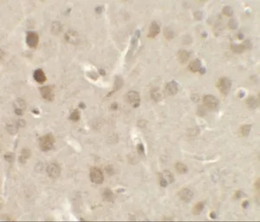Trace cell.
Instances as JSON below:
<instances>
[{
    "label": "cell",
    "mask_w": 260,
    "mask_h": 222,
    "mask_svg": "<svg viewBox=\"0 0 260 222\" xmlns=\"http://www.w3.org/2000/svg\"><path fill=\"white\" fill-rule=\"evenodd\" d=\"M55 138L51 134L45 135L39 139V147L43 152H48L54 146Z\"/></svg>",
    "instance_id": "cell-1"
},
{
    "label": "cell",
    "mask_w": 260,
    "mask_h": 222,
    "mask_svg": "<svg viewBox=\"0 0 260 222\" xmlns=\"http://www.w3.org/2000/svg\"><path fill=\"white\" fill-rule=\"evenodd\" d=\"M89 177L92 182L96 184H102L104 180V176L102 174V171L99 168L94 167L90 169L89 173Z\"/></svg>",
    "instance_id": "cell-2"
},
{
    "label": "cell",
    "mask_w": 260,
    "mask_h": 222,
    "mask_svg": "<svg viewBox=\"0 0 260 222\" xmlns=\"http://www.w3.org/2000/svg\"><path fill=\"white\" fill-rule=\"evenodd\" d=\"M203 103L207 108L215 110L219 105V101L216 96L213 95H206L203 98Z\"/></svg>",
    "instance_id": "cell-3"
},
{
    "label": "cell",
    "mask_w": 260,
    "mask_h": 222,
    "mask_svg": "<svg viewBox=\"0 0 260 222\" xmlns=\"http://www.w3.org/2000/svg\"><path fill=\"white\" fill-rule=\"evenodd\" d=\"M217 87L223 95H226L230 92V89L232 87V82L230 79H228L226 77H223V78L218 80V82L217 84Z\"/></svg>",
    "instance_id": "cell-4"
},
{
    "label": "cell",
    "mask_w": 260,
    "mask_h": 222,
    "mask_svg": "<svg viewBox=\"0 0 260 222\" xmlns=\"http://www.w3.org/2000/svg\"><path fill=\"white\" fill-rule=\"evenodd\" d=\"M127 101L133 108H137L141 103V96L136 91H129L127 94Z\"/></svg>",
    "instance_id": "cell-5"
},
{
    "label": "cell",
    "mask_w": 260,
    "mask_h": 222,
    "mask_svg": "<svg viewBox=\"0 0 260 222\" xmlns=\"http://www.w3.org/2000/svg\"><path fill=\"white\" fill-rule=\"evenodd\" d=\"M39 42V36L37 32H30L26 36V42L31 48H36Z\"/></svg>",
    "instance_id": "cell-6"
},
{
    "label": "cell",
    "mask_w": 260,
    "mask_h": 222,
    "mask_svg": "<svg viewBox=\"0 0 260 222\" xmlns=\"http://www.w3.org/2000/svg\"><path fill=\"white\" fill-rule=\"evenodd\" d=\"M40 93L43 99L47 101H53L54 99V90L50 86H43L40 89Z\"/></svg>",
    "instance_id": "cell-7"
},
{
    "label": "cell",
    "mask_w": 260,
    "mask_h": 222,
    "mask_svg": "<svg viewBox=\"0 0 260 222\" xmlns=\"http://www.w3.org/2000/svg\"><path fill=\"white\" fill-rule=\"evenodd\" d=\"M47 173H48V175L52 178V179H56L57 178L60 174H61V169H60V167L56 164V163H50L48 165L47 167Z\"/></svg>",
    "instance_id": "cell-8"
},
{
    "label": "cell",
    "mask_w": 260,
    "mask_h": 222,
    "mask_svg": "<svg viewBox=\"0 0 260 222\" xmlns=\"http://www.w3.org/2000/svg\"><path fill=\"white\" fill-rule=\"evenodd\" d=\"M65 39L66 41L73 44H77L79 41H80V37L78 33L75 31L69 30L68 32H66L65 34Z\"/></svg>",
    "instance_id": "cell-9"
},
{
    "label": "cell",
    "mask_w": 260,
    "mask_h": 222,
    "mask_svg": "<svg viewBox=\"0 0 260 222\" xmlns=\"http://www.w3.org/2000/svg\"><path fill=\"white\" fill-rule=\"evenodd\" d=\"M179 196H180L181 201H185V202H189L194 198V193L188 188H183L180 191Z\"/></svg>",
    "instance_id": "cell-10"
},
{
    "label": "cell",
    "mask_w": 260,
    "mask_h": 222,
    "mask_svg": "<svg viewBox=\"0 0 260 222\" xmlns=\"http://www.w3.org/2000/svg\"><path fill=\"white\" fill-rule=\"evenodd\" d=\"M179 89H178V84L175 81H172L167 83L166 85V92L167 95H174L177 94Z\"/></svg>",
    "instance_id": "cell-11"
},
{
    "label": "cell",
    "mask_w": 260,
    "mask_h": 222,
    "mask_svg": "<svg viewBox=\"0 0 260 222\" xmlns=\"http://www.w3.org/2000/svg\"><path fill=\"white\" fill-rule=\"evenodd\" d=\"M33 77L36 80V82H37L38 84H43L46 81V75L43 71V70H41V69H37L35 70V72L33 74Z\"/></svg>",
    "instance_id": "cell-12"
},
{
    "label": "cell",
    "mask_w": 260,
    "mask_h": 222,
    "mask_svg": "<svg viewBox=\"0 0 260 222\" xmlns=\"http://www.w3.org/2000/svg\"><path fill=\"white\" fill-rule=\"evenodd\" d=\"M161 32V28H160V25L156 23L155 21H153L151 23L150 25V28H149V32H148V37H155L159 33Z\"/></svg>",
    "instance_id": "cell-13"
},
{
    "label": "cell",
    "mask_w": 260,
    "mask_h": 222,
    "mask_svg": "<svg viewBox=\"0 0 260 222\" xmlns=\"http://www.w3.org/2000/svg\"><path fill=\"white\" fill-rule=\"evenodd\" d=\"M159 176L161 177L162 179H164V180H166V181L167 182L168 185L171 184V183H173V181H174V177H173V175L170 173V172H169V171H167V170L163 171L162 173H160V174H159Z\"/></svg>",
    "instance_id": "cell-14"
},
{
    "label": "cell",
    "mask_w": 260,
    "mask_h": 222,
    "mask_svg": "<svg viewBox=\"0 0 260 222\" xmlns=\"http://www.w3.org/2000/svg\"><path fill=\"white\" fill-rule=\"evenodd\" d=\"M201 68V62L199 59H195L193 62H191L189 65H188V69L192 71V72H198L199 71Z\"/></svg>",
    "instance_id": "cell-15"
},
{
    "label": "cell",
    "mask_w": 260,
    "mask_h": 222,
    "mask_svg": "<svg viewBox=\"0 0 260 222\" xmlns=\"http://www.w3.org/2000/svg\"><path fill=\"white\" fill-rule=\"evenodd\" d=\"M231 50H232L234 53L241 54V53H243L245 50H246V47H245V45L244 43H242V44L232 43V44H231Z\"/></svg>",
    "instance_id": "cell-16"
},
{
    "label": "cell",
    "mask_w": 260,
    "mask_h": 222,
    "mask_svg": "<svg viewBox=\"0 0 260 222\" xmlns=\"http://www.w3.org/2000/svg\"><path fill=\"white\" fill-rule=\"evenodd\" d=\"M178 57H179V61L181 64H185L188 61V59L190 57V54L186 51H180L178 54Z\"/></svg>",
    "instance_id": "cell-17"
},
{
    "label": "cell",
    "mask_w": 260,
    "mask_h": 222,
    "mask_svg": "<svg viewBox=\"0 0 260 222\" xmlns=\"http://www.w3.org/2000/svg\"><path fill=\"white\" fill-rule=\"evenodd\" d=\"M123 84H124V82H123L122 78H121V76H119V75H117V76L115 77V86H114L113 91H112L110 94H112L113 92H115V91L119 90L123 86Z\"/></svg>",
    "instance_id": "cell-18"
},
{
    "label": "cell",
    "mask_w": 260,
    "mask_h": 222,
    "mask_svg": "<svg viewBox=\"0 0 260 222\" xmlns=\"http://www.w3.org/2000/svg\"><path fill=\"white\" fill-rule=\"evenodd\" d=\"M251 129V125H250V124H245V125L242 126L239 129L240 135L244 137H247L250 135Z\"/></svg>",
    "instance_id": "cell-19"
},
{
    "label": "cell",
    "mask_w": 260,
    "mask_h": 222,
    "mask_svg": "<svg viewBox=\"0 0 260 222\" xmlns=\"http://www.w3.org/2000/svg\"><path fill=\"white\" fill-rule=\"evenodd\" d=\"M204 207H205V203L204 202H199V203H197L194 206V209H193V213L194 215H196V216L197 215H199L201 213V212L203 211Z\"/></svg>",
    "instance_id": "cell-20"
},
{
    "label": "cell",
    "mask_w": 260,
    "mask_h": 222,
    "mask_svg": "<svg viewBox=\"0 0 260 222\" xmlns=\"http://www.w3.org/2000/svg\"><path fill=\"white\" fill-rule=\"evenodd\" d=\"M150 95H151L152 99L154 100L155 102H159V101L161 100V95L160 93L159 89H153L151 90Z\"/></svg>",
    "instance_id": "cell-21"
},
{
    "label": "cell",
    "mask_w": 260,
    "mask_h": 222,
    "mask_svg": "<svg viewBox=\"0 0 260 222\" xmlns=\"http://www.w3.org/2000/svg\"><path fill=\"white\" fill-rule=\"evenodd\" d=\"M246 103H247L248 107L251 108H253V109L256 108L259 106V102L257 101V99L254 96H250L249 98L247 99Z\"/></svg>",
    "instance_id": "cell-22"
},
{
    "label": "cell",
    "mask_w": 260,
    "mask_h": 222,
    "mask_svg": "<svg viewBox=\"0 0 260 222\" xmlns=\"http://www.w3.org/2000/svg\"><path fill=\"white\" fill-rule=\"evenodd\" d=\"M31 155V151L29 149H23L21 152V155L19 157V161L23 163L27 160V159Z\"/></svg>",
    "instance_id": "cell-23"
},
{
    "label": "cell",
    "mask_w": 260,
    "mask_h": 222,
    "mask_svg": "<svg viewBox=\"0 0 260 222\" xmlns=\"http://www.w3.org/2000/svg\"><path fill=\"white\" fill-rule=\"evenodd\" d=\"M103 199L106 201H114V193L113 192L109 189H105L103 192Z\"/></svg>",
    "instance_id": "cell-24"
},
{
    "label": "cell",
    "mask_w": 260,
    "mask_h": 222,
    "mask_svg": "<svg viewBox=\"0 0 260 222\" xmlns=\"http://www.w3.org/2000/svg\"><path fill=\"white\" fill-rule=\"evenodd\" d=\"M175 169H176V170L179 172V173H180V174H186V172H187V167L185 165V164H183V163H181V162H178V163H176L175 164Z\"/></svg>",
    "instance_id": "cell-25"
},
{
    "label": "cell",
    "mask_w": 260,
    "mask_h": 222,
    "mask_svg": "<svg viewBox=\"0 0 260 222\" xmlns=\"http://www.w3.org/2000/svg\"><path fill=\"white\" fill-rule=\"evenodd\" d=\"M52 33L54 34H58L59 32L62 31V25L59 22H55L52 24V28H51Z\"/></svg>",
    "instance_id": "cell-26"
},
{
    "label": "cell",
    "mask_w": 260,
    "mask_h": 222,
    "mask_svg": "<svg viewBox=\"0 0 260 222\" xmlns=\"http://www.w3.org/2000/svg\"><path fill=\"white\" fill-rule=\"evenodd\" d=\"M139 37H140V31H137L135 32V35H134V38L132 39V42H131V49L132 50H134V48L136 47V44L138 42L137 41H138Z\"/></svg>",
    "instance_id": "cell-27"
},
{
    "label": "cell",
    "mask_w": 260,
    "mask_h": 222,
    "mask_svg": "<svg viewBox=\"0 0 260 222\" xmlns=\"http://www.w3.org/2000/svg\"><path fill=\"white\" fill-rule=\"evenodd\" d=\"M80 111L78 110V109H76V110H74L71 114H70V116H69V119L70 120H72V121H75V122H76V121H78L79 119H80Z\"/></svg>",
    "instance_id": "cell-28"
},
{
    "label": "cell",
    "mask_w": 260,
    "mask_h": 222,
    "mask_svg": "<svg viewBox=\"0 0 260 222\" xmlns=\"http://www.w3.org/2000/svg\"><path fill=\"white\" fill-rule=\"evenodd\" d=\"M164 36L168 40H171L173 37V31H171L169 28H167L165 31H164Z\"/></svg>",
    "instance_id": "cell-29"
},
{
    "label": "cell",
    "mask_w": 260,
    "mask_h": 222,
    "mask_svg": "<svg viewBox=\"0 0 260 222\" xmlns=\"http://www.w3.org/2000/svg\"><path fill=\"white\" fill-rule=\"evenodd\" d=\"M223 13L226 16H232L233 14V10L231 6H225L223 8Z\"/></svg>",
    "instance_id": "cell-30"
},
{
    "label": "cell",
    "mask_w": 260,
    "mask_h": 222,
    "mask_svg": "<svg viewBox=\"0 0 260 222\" xmlns=\"http://www.w3.org/2000/svg\"><path fill=\"white\" fill-rule=\"evenodd\" d=\"M228 26L230 29H237L238 28V23L235 19H231L229 23H228Z\"/></svg>",
    "instance_id": "cell-31"
},
{
    "label": "cell",
    "mask_w": 260,
    "mask_h": 222,
    "mask_svg": "<svg viewBox=\"0 0 260 222\" xmlns=\"http://www.w3.org/2000/svg\"><path fill=\"white\" fill-rule=\"evenodd\" d=\"M137 149H138V152L141 154V155H143L144 153H145V149H144V146L141 144V143H140V144H138V146H137Z\"/></svg>",
    "instance_id": "cell-32"
},
{
    "label": "cell",
    "mask_w": 260,
    "mask_h": 222,
    "mask_svg": "<svg viewBox=\"0 0 260 222\" xmlns=\"http://www.w3.org/2000/svg\"><path fill=\"white\" fill-rule=\"evenodd\" d=\"M244 196H245V193H244L242 191H237V192L235 193V198H237V199L242 198V197H244Z\"/></svg>",
    "instance_id": "cell-33"
},
{
    "label": "cell",
    "mask_w": 260,
    "mask_h": 222,
    "mask_svg": "<svg viewBox=\"0 0 260 222\" xmlns=\"http://www.w3.org/2000/svg\"><path fill=\"white\" fill-rule=\"evenodd\" d=\"M195 18H196V19H198V20H199V19H201L202 18V12L201 11H196L194 14Z\"/></svg>",
    "instance_id": "cell-34"
},
{
    "label": "cell",
    "mask_w": 260,
    "mask_h": 222,
    "mask_svg": "<svg viewBox=\"0 0 260 222\" xmlns=\"http://www.w3.org/2000/svg\"><path fill=\"white\" fill-rule=\"evenodd\" d=\"M102 11H103V6H98V7H96V11L97 13H101Z\"/></svg>",
    "instance_id": "cell-35"
},
{
    "label": "cell",
    "mask_w": 260,
    "mask_h": 222,
    "mask_svg": "<svg viewBox=\"0 0 260 222\" xmlns=\"http://www.w3.org/2000/svg\"><path fill=\"white\" fill-rule=\"evenodd\" d=\"M4 158L6 159L7 160H9V161H11V160H13V156L11 155V156H8V154L7 155H4Z\"/></svg>",
    "instance_id": "cell-36"
},
{
    "label": "cell",
    "mask_w": 260,
    "mask_h": 222,
    "mask_svg": "<svg viewBox=\"0 0 260 222\" xmlns=\"http://www.w3.org/2000/svg\"><path fill=\"white\" fill-rule=\"evenodd\" d=\"M117 107H118L117 103H112V105H111V108H113V109H116V108H117Z\"/></svg>",
    "instance_id": "cell-37"
},
{
    "label": "cell",
    "mask_w": 260,
    "mask_h": 222,
    "mask_svg": "<svg viewBox=\"0 0 260 222\" xmlns=\"http://www.w3.org/2000/svg\"><path fill=\"white\" fill-rule=\"evenodd\" d=\"M199 72V73H201V74H205V72H206V69H205V68H203V67H201Z\"/></svg>",
    "instance_id": "cell-38"
},
{
    "label": "cell",
    "mask_w": 260,
    "mask_h": 222,
    "mask_svg": "<svg viewBox=\"0 0 260 222\" xmlns=\"http://www.w3.org/2000/svg\"><path fill=\"white\" fill-rule=\"evenodd\" d=\"M255 187H256V188H257L258 190L259 189V179H258V180H257V181H256Z\"/></svg>",
    "instance_id": "cell-39"
},
{
    "label": "cell",
    "mask_w": 260,
    "mask_h": 222,
    "mask_svg": "<svg viewBox=\"0 0 260 222\" xmlns=\"http://www.w3.org/2000/svg\"><path fill=\"white\" fill-rule=\"evenodd\" d=\"M248 205H249V202H248V201H245V202H244V203H243V207H244V208H245V207H246Z\"/></svg>",
    "instance_id": "cell-40"
},
{
    "label": "cell",
    "mask_w": 260,
    "mask_h": 222,
    "mask_svg": "<svg viewBox=\"0 0 260 222\" xmlns=\"http://www.w3.org/2000/svg\"><path fill=\"white\" fill-rule=\"evenodd\" d=\"M210 217L213 218V219H215V218H216V215H215L214 212H211V213H210Z\"/></svg>",
    "instance_id": "cell-41"
},
{
    "label": "cell",
    "mask_w": 260,
    "mask_h": 222,
    "mask_svg": "<svg viewBox=\"0 0 260 222\" xmlns=\"http://www.w3.org/2000/svg\"><path fill=\"white\" fill-rule=\"evenodd\" d=\"M245 95V92L244 91H241L240 93H239V97H243Z\"/></svg>",
    "instance_id": "cell-42"
},
{
    "label": "cell",
    "mask_w": 260,
    "mask_h": 222,
    "mask_svg": "<svg viewBox=\"0 0 260 222\" xmlns=\"http://www.w3.org/2000/svg\"><path fill=\"white\" fill-rule=\"evenodd\" d=\"M238 39H242L243 38V34H238Z\"/></svg>",
    "instance_id": "cell-43"
},
{
    "label": "cell",
    "mask_w": 260,
    "mask_h": 222,
    "mask_svg": "<svg viewBox=\"0 0 260 222\" xmlns=\"http://www.w3.org/2000/svg\"><path fill=\"white\" fill-rule=\"evenodd\" d=\"M80 108H85L84 103H80Z\"/></svg>",
    "instance_id": "cell-44"
}]
</instances>
